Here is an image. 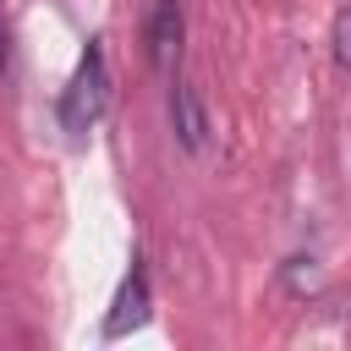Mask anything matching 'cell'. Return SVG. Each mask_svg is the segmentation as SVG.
<instances>
[{
    "instance_id": "1",
    "label": "cell",
    "mask_w": 351,
    "mask_h": 351,
    "mask_svg": "<svg viewBox=\"0 0 351 351\" xmlns=\"http://www.w3.org/2000/svg\"><path fill=\"white\" fill-rule=\"evenodd\" d=\"M104 104H110V71H104V44L93 38V44L82 49L66 93H60V126H66L71 137H88V132L99 126Z\"/></svg>"
},
{
    "instance_id": "2",
    "label": "cell",
    "mask_w": 351,
    "mask_h": 351,
    "mask_svg": "<svg viewBox=\"0 0 351 351\" xmlns=\"http://www.w3.org/2000/svg\"><path fill=\"white\" fill-rule=\"evenodd\" d=\"M143 44H148V60L159 71H176L181 44H186V11H181V0H154L148 27H143Z\"/></svg>"
},
{
    "instance_id": "3",
    "label": "cell",
    "mask_w": 351,
    "mask_h": 351,
    "mask_svg": "<svg viewBox=\"0 0 351 351\" xmlns=\"http://www.w3.org/2000/svg\"><path fill=\"white\" fill-rule=\"evenodd\" d=\"M170 126H176V143L186 154H203L208 148V110H203V99H197L192 82H176L170 88Z\"/></svg>"
},
{
    "instance_id": "4",
    "label": "cell",
    "mask_w": 351,
    "mask_h": 351,
    "mask_svg": "<svg viewBox=\"0 0 351 351\" xmlns=\"http://www.w3.org/2000/svg\"><path fill=\"white\" fill-rule=\"evenodd\" d=\"M143 318H148V274H143V263H132V274H126V285H121V296H115V313L104 318V335L115 340V335L137 329Z\"/></svg>"
},
{
    "instance_id": "5",
    "label": "cell",
    "mask_w": 351,
    "mask_h": 351,
    "mask_svg": "<svg viewBox=\"0 0 351 351\" xmlns=\"http://www.w3.org/2000/svg\"><path fill=\"white\" fill-rule=\"evenodd\" d=\"M280 285L291 291V296H318L324 291V263L318 258H285V269H280Z\"/></svg>"
},
{
    "instance_id": "6",
    "label": "cell",
    "mask_w": 351,
    "mask_h": 351,
    "mask_svg": "<svg viewBox=\"0 0 351 351\" xmlns=\"http://www.w3.org/2000/svg\"><path fill=\"white\" fill-rule=\"evenodd\" d=\"M329 44H335V60L351 71V5H340V16H335V33H329Z\"/></svg>"
},
{
    "instance_id": "7",
    "label": "cell",
    "mask_w": 351,
    "mask_h": 351,
    "mask_svg": "<svg viewBox=\"0 0 351 351\" xmlns=\"http://www.w3.org/2000/svg\"><path fill=\"white\" fill-rule=\"evenodd\" d=\"M5 66H11V27H5V16H0V77H5Z\"/></svg>"
}]
</instances>
